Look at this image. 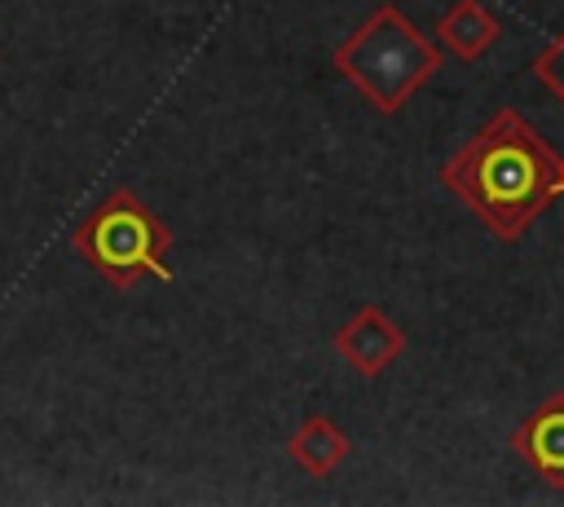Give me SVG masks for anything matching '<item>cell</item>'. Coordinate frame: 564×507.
<instances>
[{"label":"cell","mask_w":564,"mask_h":507,"mask_svg":"<svg viewBox=\"0 0 564 507\" xmlns=\"http://www.w3.org/2000/svg\"><path fill=\"white\" fill-rule=\"evenodd\" d=\"M529 71H533V79H538L551 97H560V101H564V31H560V35H555L538 57H533V66H529Z\"/></svg>","instance_id":"ba28073f"},{"label":"cell","mask_w":564,"mask_h":507,"mask_svg":"<svg viewBox=\"0 0 564 507\" xmlns=\"http://www.w3.org/2000/svg\"><path fill=\"white\" fill-rule=\"evenodd\" d=\"M502 35V22L489 4L480 0H454L441 18H436V44L445 53H454L458 62H476L485 57Z\"/></svg>","instance_id":"8992f818"},{"label":"cell","mask_w":564,"mask_h":507,"mask_svg":"<svg viewBox=\"0 0 564 507\" xmlns=\"http://www.w3.org/2000/svg\"><path fill=\"white\" fill-rule=\"evenodd\" d=\"M441 185L498 242H516L564 194V159L502 106L441 163Z\"/></svg>","instance_id":"6da1fadb"},{"label":"cell","mask_w":564,"mask_h":507,"mask_svg":"<svg viewBox=\"0 0 564 507\" xmlns=\"http://www.w3.org/2000/svg\"><path fill=\"white\" fill-rule=\"evenodd\" d=\"M330 66L383 115H397L436 71H441V44H432L401 4L383 0L375 4L352 35L330 53Z\"/></svg>","instance_id":"7a4b0ae2"},{"label":"cell","mask_w":564,"mask_h":507,"mask_svg":"<svg viewBox=\"0 0 564 507\" xmlns=\"http://www.w3.org/2000/svg\"><path fill=\"white\" fill-rule=\"evenodd\" d=\"M511 454H520L551 489H564V392L542 397L511 432Z\"/></svg>","instance_id":"5b68a950"},{"label":"cell","mask_w":564,"mask_h":507,"mask_svg":"<svg viewBox=\"0 0 564 507\" xmlns=\"http://www.w3.org/2000/svg\"><path fill=\"white\" fill-rule=\"evenodd\" d=\"M330 348L366 379L383 375L401 353H405V335L401 326L379 309V304H361L335 335H330Z\"/></svg>","instance_id":"277c9868"},{"label":"cell","mask_w":564,"mask_h":507,"mask_svg":"<svg viewBox=\"0 0 564 507\" xmlns=\"http://www.w3.org/2000/svg\"><path fill=\"white\" fill-rule=\"evenodd\" d=\"M286 454H291V463H300L308 476H330V472L352 454V441H348V432H344L335 419L308 414V419L291 432Z\"/></svg>","instance_id":"52a82bcc"},{"label":"cell","mask_w":564,"mask_h":507,"mask_svg":"<svg viewBox=\"0 0 564 507\" xmlns=\"http://www.w3.org/2000/svg\"><path fill=\"white\" fill-rule=\"evenodd\" d=\"M70 247L75 256L115 291L137 287L141 278H159L172 282L167 269V247H172V229L163 225V216L141 203V194L132 190H115L106 194L75 229H70Z\"/></svg>","instance_id":"3957f363"}]
</instances>
